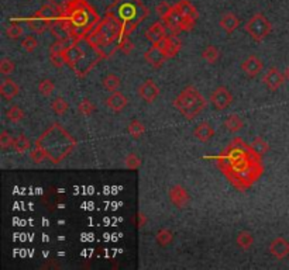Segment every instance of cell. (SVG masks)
<instances>
[{
	"label": "cell",
	"mask_w": 289,
	"mask_h": 270,
	"mask_svg": "<svg viewBox=\"0 0 289 270\" xmlns=\"http://www.w3.org/2000/svg\"><path fill=\"white\" fill-rule=\"evenodd\" d=\"M258 154H255L241 138H234L217 156L221 173L224 174L236 189L241 192L249 190L261 177L264 172L262 162Z\"/></svg>",
	"instance_id": "6da1fadb"
},
{
	"label": "cell",
	"mask_w": 289,
	"mask_h": 270,
	"mask_svg": "<svg viewBox=\"0 0 289 270\" xmlns=\"http://www.w3.org/2000/svg\"><path fill=\"white\" fill-rule=\"evenodd\" d=\"M76 139L60 123L51 124L36 141V145L47 154L48 161L54 165L67 159L76 148Z\"/></svg>",
	"instance_id": "7a4b0ae2"
},
{
	"label": "cell",
	"mask_w": 289,
	"mask_h": 270,
	"mask_svg": "<svg viewBox=\"0 0 289 270\" xmlns=\"http://www.w3.org/2000/svg\"><path fill=\"white\" fill-rule=\"evenodd\" d=\"M62 58L76 76L85 77L99 61L106 59V55L88 37H82L62 52Z\"/></svg>",
	"instance_id": "3957f363"
},
{
	"label": "cell",
	"mask_w": 289,
	"mask_h": 270,
	"mask_svg": "<svg viewBox=\"0 0 289 270\" xmlns=\"http://www.w3.org/2000/svg\"><path fill=\"white\" fill-rule=\"evenodd\" d=\"M64 20L71 37L82 38L89 35L102 19L88 0H71L64 10Z\"/></svg>",
	"instance_id": "277c9868"
},
{
	"label": "cell",
	"mask_w": 289,
	"mask_h": 270,
	"mask_svg": "<svg viewBox=\"0 0 289 270\" xmlns=\"http://www.w3.org/2000/svg\"><path fill=\"white\" fill-rule=\"evenodd\" d=\"M106 14L119 20L123 27L121 37H129L148 17L150 10L141 0H114L106 9Z\"/></svg>",
	"instance_id": "5b68a950"
},
{
	"label": "cell",
	"mask_w": 289,
	"mask_h": 270,
	"mask_svg": "<svg viewBox=\"0 0 289 270\" xmlns=\"http://www.w3.org/2000/svg\"><path fill=\"white\" fill-rule=\"evenodd\" d=\"M121 35L123 27L119 20L106 14L105 19L100 20L99 24L86 37L106 55V58H109L116 52V49H119L116 44H119Z\"/></svg>",
	"instance_id": "8992f818"
},
{
	"label": "cell",
	"mask_w": 289,
	"mask_h": 270,
	"mask_svg": "<svg viewBox=\"0 0 289 270\" xmlns=\"http://www.w3.org/2000/svg\"><path fill=\"white\" fill-rule=\"evenodd\" d=\"M206 104V99L200 95V92L195 86H186L174 100L175 108L186 120L196 118L205 110Z\"/></svg>",
	"instance_id": "52a82bcc"
},
{
	"label": "cell",
	"mask_w": 289,
	"mask_h": 270,
	"mask_svg": "<svg viewBox=\"0 0 289 270\" xmlns=\"http://www.w3.org/2000/svg\"><path fill=\"white\" fill-rule=\"evenodd\" d=\"M244 30L249 33V35L254 41L261 42L267 38L269 33L272 31V24L262 13H255L251 19L246 23Z\"/></svg>",
	"instance_id": "ba28073f"
},
{
	"label": "cell",
	"mask_w": 289,
	"mask_h": 270,
	"mask_svg": "<svg viewBox=\"0 0 289 270\" xmlns=\"http://www.w3.org/2000/svg\"><path fill=\"white\" fill-rule=\"evenodd\" d=\"M162 23L165 24L167 30H170L172 34H177V35L181 31H189L195 26V21L185 19L183 14L177 9V6H172L168 16L162 19Z\"/></svg>",
	"instance_id": "9c48e42d"
},
{
	"label": "cell",
	"mask_w": 289,
	"mask_h": 270,
	"mask_svg": "<svg viewBox=\"0 0 289 270\" xmlns=\"http://www.w3.org/2000/svg\"><path fill=\"white\" fill-rule=\"evenodd\" d=\"M209 101L215 110L223 111L229 108L230 104L233 103V95L226 86H217L212 92Z\"/></svg>",
	"instance_id": "30bf717a"
},
{
	"label": "cell",
	"mask_w": 289,
	"mask_h": 270,
	"mask_svg": "<svg viewBox=\"0 0 289 270\" xmlns=\"http://www.w3.org/2000/svg\"><path fill=\"white\" fill-rule=\"evenodd\" d=\"M168 197H170L171 202H172L175 207H178V208H186V207L189 205V193H188V190H186L183 186H181V184H175V186L171 187L170 192H168Z\"/></svg>",
	"instance_id": "8fae6325"
},
{
	"label": "cell",
	"mask_w": 289,
	"mask_h": 270,
	"mask_svg": "<svg viewBox=\"0 0 289 270\" xmlns=\"http://www.w3.org/2000/svg\"><path fill=\"white\" fill-rule=\"evenodd\" d=\"M285 75H282L281 72L278 70V68L272 67L269 68L268 70L265 72V75L262 76V83L267 86L268 90L271 92H277L279 87L284 85V82H285Z\"/></svg>",
	"instance_id": "7c38bea8"
},
{
	"label": "cell",
	"mask_w": 289,
	"mask_h": 270,
	"mask_svg": "<svg viewBox=\"0 0 289 270\" xmlns=\"http://www.w3.org/2000/svg\"><path fill=\"white\" fill-rule=\"evenodd\" d=\"M139 96L145 103H154L155 99L160 96V87L152 79H147L139 86Z\"/></svg>",
	"instance_id": "4fadbf2b"
},
{
	"label": "cell",
	"mask_w": 289,
	"mask_h": 270,
	"mask_svg": "<svg viewBox=\"0 0 289 270\" xmlns=\"http://www.w3.org/2000/svg\"><path fill=\"white\" fill-rule=\"evenodd\" d=\"M155 45H160L165 57L170 58H175L178 55V52L182 48V42L181 39L177 37V34H172V35H167L165 38L161 41L160 44H155Z\"/></svg>",
	"instance_id": "5bb4252c"
},
{
	"label": "cell",
	"mask_w": 289,
	"mask_h": 270,
	"mask_svg": "<svg viewBox=\"0 0 289 270\" xmlns=\"http://www.w3.org/2000/svg\"><path fill=\"white\" fill-rule=\"evenodd\" d=\"M241 69L247 76L254 79V77L258 76L261 70L264 69V62L257 55H249L241 62Z\"/></svg>",
	"instance_id": "9a60e30c"
},
{
	"label": "cell",
	"mask_w": 289,
	"mask_h": 270,
	"mask_svg": "<svg viewBox=\"0 0 289 270\" xmlns=\"http://www.w3.org/2000/svg\"><path fill=\"white\" fill-rule=\"evenodd\" d=\"M144 59H145V62H147L148 65H151L154 69H160V68L164 65V62L168 58L165 57V54H164V51H162V48H161L160 45H152L151 48H148L145 51Z\"/></svg>",
	"instance_id": "2e32d148"
},
{
	"label": "cell",
	"mask_w": 289,
	"mask_h": 270,
	"mask_svg": "<svg viewBox=\"0 0 289 270\" xmlns=\"http://www.w3.org/2000/svg\"><path fill=\"white\" fill-rule=\"evenodd\" d=\"M165 37H167V27L161 21H157V23L151 24L150 29L145 31V38L148 39L152 45L160 44Z\"/></svg>",
	"instance_id": "e0dca14e"
},
{
	"label": "cell",
	"mask_w": 289,
	"mask_h": 270,
	"mask_svg": "<svg viewBox=\"0 0 289 270\" xmlns=\"http://www.w3.org/2000/svg\"><path fill=\"white\" fill-rule=\"evenodd\" d=\"M34 16H36V17H40V19L42 20H45V21H48V24H50V23H52V21L61 19V17L64 16V11L60 9H57L55 6H52V4L48 3V4L41 6L40 9L34 13ZM48 27H50V26H48Z\"/></svg>",
	"instance_id": "ac0fdd59"
},
{
	"label": "cell",
	"mask_w": 289,
	"mask_h": 270,
	"mask_svg": "<svg viewBox=\"0 0 289 270\" xmlns=\"http://www.w3.org/2000/svg\"><path fill=\"white\" fill-rule=\"evenodd\" d=\"M269 253L277 259H285L289 255V242L282 236L275 238L269 243Z\"/></svg>",
	"instance_id": "d6986e66"
},
{
	"label": "cell",
	"mask_w": 289,
	"mask_h": 270,
	"mask_svg": "<svg viewBox=\"0 0 289 270\" xmlns=\"http://www.w3.org/2000/svg\"><path fill=\"white\" fill-rule=\"evenodd\" d=\"M127 103H129L127 97L124 96L123 93H120V92H113L106 99V106L109 107L111 111H114V113L123 111L126 108V106H127Z\"/></svg>",
	"instance_id": "ffe728a7"
},
{
	"label": "cell",
	"mask_w": 289,
	"mask_h": 270,
	"mask_svg": "<svg viewBox=\"0 0 289 270\" xmlns=\"http://www.w3.org/2000/svg\"><path fill=\"white\" fill-rule=\"evenodd\" d=\"M193 136L200 141V142H209L210 139L215 136V130H213V127L210 126L208 121H203V123H200L198 126L195 127V130H193Z\"/></svg>",
	"instance_id": "44dd1931"
},
{
	"label": "cell",
	"mask_w": 289,
	"mask_h": 270,
	"mask_svg": "<svg viewBox=\"0 0 289 270\" xmlns=\"http://www.w3.org/2000/svg\"><path fill=\"white\" fill-rule=\"evenodd\" d=\"M19 92H20L19 85H17L16 82H13L9 77L4 79V80L1 82V85H0V95H1V97H3L4 100H7V101L13 100L14 97L19 95Z\"/></svg>",
	"instance_id": "7402d4cb"
},
{
	"label": "cell",
	"mask_w": 289,
	"mask_h": 270,
	"mask_svg": "<svg viewBox=\"0 0 289 270\" xmlns=\"http://www.w3.org/2000/svg\"><path fill=\"white\" fill-rule=\"evenodd\" d=\"M220 27L224 30L227 34H233L236 30L239 29L240 19L234 13H224L219 21Z\"/></svg>",
	"instance_id": "603a6c76"
},
{
	"label": "cell",
	"mask_w": 289,
	"mask_h": 270,
	"mask_svg": "<svg viewBox=\"0 0 289 270\" xmlns=\"http://www.w3.org/2000/svg\"><path fill=\"white\" fill-rule=\"evenodd\" d=\"M177 9L180 10L181 13L183 14V17L188 20H192V21H196L198 17H199V13L196 7L190 3L189 0H180L177 4Z\"/></svg>",
	"instance_id": "cb8c5ba5"
},
{
	"label": "cell",
	"mask_w": 289,
	"mask_h": 270,
	"mask_svg": "<svg viewBox=\"0 0 289 270\" xmlns=\"http://www.w3.org/2000/svg\"><path fill=\"white\" fill-rule=\"evenodd\" d=\"M78 38H75V37H65V38H58L52 45H51L50 48V55H54V54H61L62 55V52L65 51V49H68L76 41Z\"/></svg>",
	"instance_id": "d4e9b609"
},
{
	"label": "cell",
	"mask_w": 289,
	"mask_h": 270,
	"mask_svg": "<svg viewBox=\"0 0 289 270\" xmlns=\"http://www.w3.org/2000/svg\"><path fill=\"white\" fill-rule=\"evenodd\" d=\"M26 23L29 24V29H30L31 31H34L36 34H44V33L48 30V26H50L48 21L40 19V17H36L34 14L26 20Z\"/></svg>",
	"instance_id": "484cf974"
},
{
	"label": "cell",
	"mask_w": 289,
	"mask_h": 270,
	"mask_svg": "<svg viewBox=\"0 0 289 270\" xmlns=\"http://www.w3.org/2000/svg\"><path fill=\"white\" fill-rule=\"evenodd\" d=\"M223 126H224V128H227L230 133L236 134V133H239V131H241V130L244 128V121H243L241 117L237 116V114H230V116L224 120Z\"/></svg>",
	"instance_id": "4316f807"
},
{
	"label": "cell",
	"mask_w": 289,
	"mask_h": 270,
	"mask_svg": "<svg viewBox=\"0 0 289 270\" xmlns=\"http://www.w3.org/2000/svg\"><path fill=\"white\" fill-rule=\"evenodd\" d=\"M11 148H13L14 152L23 154V152H26V151L30 149V139H29L26 135H17V136H14V139H13Z\"/></svg>",
	"instance_id": "83f0119b"
},
{
	"label": "cell",
	"mask_w": 289,
	"mask_h": 270,
	"mask_svg": "<svg viewBox=\"0 0 289 270\" xmlns=\"http://www.w3.org/2000/svg\"><path fill=\"white\" fill-rule=\"evenodd\" d=\"M236 243L243 251H247L254 245V236L250 231H240L237 234V238H236Z\"/></svg>",
	"instance_id": "f1b7e54d"
},
{
	"label": "cell",
	"mask_w": 289,
	"mask_h": 270,
	"mask_svg": "<svg viewBox=\"0 0 289 270\" xmlns=\"http://www.w3.org/2000/svg\"><path fill=\"white\" fill-rule=\"evenodd\" d=\"M102 83H103V87L106 90H109V92L113 93V92H117V89L121 85V79L117 75H114V73H108L106 76L103 77Z\"/></svg>",
	"instance_id": "f546056e"
},
{
	"label": "cell",
	"mask_w": 289,
	"mask_h": 270,
	"mask_svg": "<svg viewBox=\"0 0 289 270\" xmlns=\"http://www.w3.org/2000/svg\"><path fill=\"white\" fill-rule=\"evenodd\" d=\"M51 108L57 116H64L68 110H70V103L64 99V97H55L51 101Z\"/></svg>",
	"instance_id": "4dcf8cb0"
},
{
	"label": "cell",
	"mask_w": 289,
	"mask_h": 270,
	"mask_svg": "<svg viewBox=\"0 0 289 270\" xmlns=\"http://www.w3.org/2000/svg\"><path fill=\"white\" fill-rule=\"evenodd\" d=\"M172 241H174V234L168 228H161L155 235V242L162 248H167Z\"/></svg>",
	"instance_id": "1f68e13d"
},
{
	"label": "cell",
	"mask_w": 289,
	"mask_h": 270,
	"mask_svg": "<svg viewBox=\"0 0 289 270\" xmlns=\"http://www.w3.org/2000/svg\"><path fill=\"white\" fill-rule=\"evenodd\" d=\"M127 131H129V134L131 138L140 139L143 135L145 134V127H144V124H143L141 121H139V120H133L129 124Z\"/></svg>",
	"instance_id": "d6a6232c"
},
{
	"label": "cell",
	"mask_w": 289,
	"mask_h": 270,
	"mask_svg": "<svg viewBox=\"0 0 289 270\" xmlns=\"http://www.w3.org/2000/svg\"><path fill=\"white\" fill-rule=\"evenodd\" d=\"M219 57V49L216 48L215 45H208L206 48L203 49V52H202V58L205 59L208 64H215V62H217Z\"/></svg>",
	"instance_id": "836d02e7"
},
{
	"label": "cell",
	"mask_w": 289,
	"mask_h": 270,
	"mask_svg": "<svg viewBox=\"0 0 289 270\" xmlns=\"http://www.w3.org/2000/svg\"><path fill=\"white\" fill-rule=\"evenodd\" d=\"M251 148L255 154H258L259 156H264L269 151V145L261 138V136H257L253 142H251Z\"/></svg>",
	"instance_id": "e575fe53"
},
{
	"label": "cell",
	"mask_w": 289,
	"mask_h": 270,
	"mask_svg": "<svg viewBox=\"0 0 289 270\" xmlns=\"http://www.w3.org/2000/svg\"><path fill=\"white\" fill-rule=\"evenodd\" d=\"M6 117H7V120L11 121V123H20L21 120L26 117V114H24V111L21 110L20 107L17 106V104H14V106H11L10 108L7 110Z\"/></svg>",
	"instance_id": "d590c367"
},
{
	"label": "cell",
	"mask_w": 289,
	"mask_h": 270,
	"mask_svg": "<svg viewBox=\"0 0 289 270\" xmlns=\"http://www.w3.org/2000/svg\"><path fill=\"white\" fill-rule=\"evenodd\" d=\"M54 89H55V85L51 79H42L38 83V92L41 93V96L50 97L54 93Z\"/></svg>",
	"instance_id": "8d00e7d4"
},
{
	"label": "cell",
	"mask_w": 289,
	"mask_h": 270,
	"mask_svg": "<svg viewBox=\"0 0 289 270\" xmlns=\"http://www.w3.org/2000/svg\"><path fill=\"white\" fill-rule=\"evenodd\" d=\"M78 110H79V113L82 116H92L95 113V104L90 101L89 99H83L78 104Z\"/></svg>",
	"instance_id": "74e56055"
},
{
	"label": "cell",
	"mask_w": 289,
	"mask_h": 270,
	"mask_svg": "<svg viewBox=\"0 0 289 270\" xmlns=\"http://www.w3.org/2000/svg\"><path fill=\"white\" fill-rule=\"evenodd\" d=\"M14 69H16V64L10 58H3L0 61V73L1 75L9 76L14 72Z\"/></svg>",
	"instance_id": "f35d334b"
},
{
	"label": "cell",
	"mask_w": 289,
	"mask_h": 270,
	"mask_svg": "<svg viewBox=\"0 0 289 270\" xmlns=\"http://www.w3.org/2000/svg\"><path fill=\"white\" fill-rule=\"evenodd\" d=\"M30 159L36 165H40L42 164L44 161H47L48 158H47V154L41 149L40 146H37V145H36V148L30 151Z\"/></svg>",
	"instance_id": "ab89813d"
},
{
	"label": "cell",
	"mask_w": 289,
	"mask_h": 270,
	"mask_svg": "<svg viewBox=\"0 0 289 270\" xmlns=\"http://www.w3.org/2000/svg\"><path fill=\"white\" fill-rule=\"evenodd\" d=\"M124 166H126L127 169H131V170H137L140 166H141V159H140L139 155H127V156L124 158Z\"/></svg>",
	"instance_id": "60d3db41"
},
{
	"label": "cell",
	"mask_w": 289,
	"mask_h": 270,
	"mask_svg": "<svg viewBox=\"0 0 289 270\" xmlns=\"http://www.w3.org/2000/svg\"><path fill=\"white\" fill-rule=\"evenodd\" d=\"M6 34L10 39H19L24 34V29L21 27L20 24H16V23H11L10 26L6 30Z\"/></svg>",
	"instance_id": "b9f144b4"
},
{
	"label": "cell",
	"mask_w": 289,
	"mask_h": 270,
	"mask_svg": "<svg viewBox=\"0 0 289 270\" xmlns=\"http://www.w3.org/2000/svg\"><path fill=\"white\" fill-rule=\"evenodd\" d=\"M21 47L27 52H33L34 49L38 47V41H37V38L34 35H27L26 38L21 41Z\"/></svg>",
	"instance_id": "7bdbcfd3"
},
{
	"label": "cell",
	"mask_w": 289,
	"mask_h": 270,
	"mask_svg": "<svg viewBox=\"0 0 289 270\" xmlns=\"http://www.w3.org/2000/svg\"><path fill=\"white\" fill-rule=\"evenodd\" d=\"M13 139H14V136H11V134L9 131L3 130V131L0 133V146H1V149L6 151V149L11 148Z\"/></svg>",
	"instance_id": "ee69618b"
},
{
	"label": "cell",
	"mask_w": 289,
	"mask_h": 270,
	"mask_svg": "<svg viewBox=\"0 0 289 270\" xmlns=\"http://www.w3.org/2000/svg\"><path fill=\"white\" fill-rule=\"evenodd\" d=\"M117 48L124 54V55H129L130 52L133 51V42L130 41L129 37H121L117 44Z\"/></svg>",
	"instance_id": "f6af8a7d"
},
{
	"label": "cell",
	"mask_w": 289,
	"mask_h": 270,
	"mask_svg": "<svg viewBox=\"0 0 289 270\" xmlns=\"http://www.w3.org/2000/svg\"><path fill=\"white\" fill-rule=\"evenodd\" d=\"M171 9H172V6H170L167 1H161L160 4L155 7V11H157V14L160 16L161 19H164V17L168 16V13L171 11Z\"/></svg>",
	"instance_id": "bcb514c9"
},
{
	"label": "cell",
	"mask_w": 289,
	"mask_h": 270,
	"mask_svg": "<svg viewBox=\"0 0 289 270\" xmlns=\"http://www.w3.org/2000/svg\"><path fill=\"white\" fill-rule=\"evenodd\" d=\"M48 3L52 4V6H55L57 9H60L64 11V10L68 7V4L71 3V0H48Z\"/></svg>",
	"instance_id": "7dc6e473"
},
{
	"label": "cell",
	"mask_w": 289,
	"mask_h": 270,
	"mask_svg": "<svg viewBox=\"0 0 289 270\" xmlns=\"http://www.w3.org/2000/svg\"><path fill=\"white\" fill-rule=\"evenodd\" d=\"M50 61H51V64H52L55 68H61L62 65H65L64 58H62V55H61V54H54V55H50Z\"/></svg>",
	"instance_id": "c3c4849f"
},
{
	"label": "cell",
	"mask_w": 289,
	"mask_h": 270,
	"mask_svg": "<svg viewBox=\"0 0 289 270\" xmlns=\"http://www.w3.org/2000/svg\"><path fill=\"white\" fill-rule=\"evenodd\" d=\"M137 217H139V224H137V225H139V230H141V228H144V225L147 224V215H144V212L140 211Z\"/></svg>",
	"instance_id": "681fc988"
},
{
	"label": "cell",
	"mask_w": 289,
	"mask_h": 270,
	"mask_svg": "<svg viewBox=\"0 0 289 270\" xmlns=\"http://www.w3.org/2000/svg\"><path fill=\"white\" fill-rule=\"evenodd\" d=\"M285 77H287V80H289V67L287 69V72H285Z\"/></svg>",
	"instance_id": "f907efd6"
}]
</instances>
